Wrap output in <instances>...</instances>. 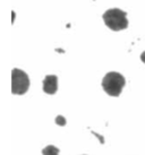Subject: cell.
Instances as JSON below:
<instances>
[{"instance_id":"5","label":"cell","mask_w":145,"mask_h":155,"mask_svg":"<svg viewBox=\"0 0 145 155\" xmlns=\"http://www.w3.org/2000/svg\"><path fill=\"white\" fill-rule=\"evenodd\" d=\"M43 155H59V148L53 146V145H49V146L44 147L42 150Z\"/></svg>"},{"instance_id":"8","label":"cell","mask_w":145,"mask_h":155,"mask_svg":"<svg viewBox=\"0 0 145 155\" xmlns=\"http://www.w3.org/2000/svg\"><path fill=\"white\" fill-rule=\"evenodd\" d=\"M14 19H15V13L13 12V22H14Z\"/></svg>"},{"instance_id":"7","label":"cell","mask_w":145,"mask_h":155,"mask_svg":"<svg viewBox=\"0 0 145 155\" xmlns=\"http://www.w3.org/2000/svg\"><path fill=\"white\" fill-rule=\"evenodd\" d=\"M141 60L143 61V62H144V64H145V51L143 52V53H142V54H141Z\"/></svg>"},{"instance_id":"6","label":"cell","mask_w":145,"mask_h":155,"mask_svg":"<svg viewBox=\"0 0 145 155\" xmlns=\"http://www.w3.org/2000/svg\"><path fill=\"white\" fill-rule=\"evenodd\" d=\"M56 124L58 126H66V119H65L62 116H58L57 118H56Z\"/></svg>"},{"instance_id":"2","label":"cell","mask_w":145,"mask_h":155,"mask_svg":"<svg viewBox=\"0 0 145 155\" xmlns=\"http://www.w3.org/2000/svg\"><path fill=\"white\" fill-rule=\"evenodd\" d=\"M126 79L119 73L110 71L102 79V88L110 96H119L123 92Z\"/></svg>"},{"instance_id":"4","label":"cell","mask_w":145,"mask_h":155,"mask_svg":"<svg viewBox=\"0 0 145 155\" xmlns=\"http://www.w3.org/2000/svg\"><path fill=\"white\" fill-rule=\"evenodd\" d=\"M58 91V77L56 75H48L43 79V92L49 95L56 94Z\"/></svg>"},{"instance_id":"3","label":"cell","mask_w":145,"mask_h":155,"mask_svg":"<svg viewBox=\"0 0 145 155\" xmlns=\"http://www.w3.org/2000/svg\"><path fill=\"white\" fill-rule=\"evenodd\" d=\"M30 87V78L22 69L14 68L12 70V93L16 95L25 94Z\"/></svg>"},{"instance_id":"1","label":"cell","mask_w":145,"mask_h":155,"mask_svg":"<svg viewBox=\"0 0 145 155\" xmlns=\"http://www.w3.org/2000/svg\"><path fill=\"white\" fill-rule=\"evenodd\" d=\"M103 22L110 30L118 32L128 27V19L126 12L118 8L108 9L103 14Z\"/></svg>"}]
</instances>
